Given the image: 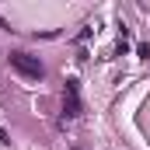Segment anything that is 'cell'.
<instances>
[{"mask_svg": "<svg viewBox=\"0 0 150 150\" xmlns=\"http://www.w3.org/2000/svg\"><path fill=\"white\" fill-rule=\"evenodd\" d=\"M74 150H80V147H74Z\"/></svg>", "mask_w": 150, "mask_h": 150, "instance_id": "277c9868", "label": "cell"}, {"mask_svg": "<svg viewBox=\"0 0 150 150\" xmlns=\"http://www.w3.org/2000/svg\"><path fill=\"white\" fill-rule=\"evenodd\" d=\"M11 67L21 77H28V80H42V77H45L42 63H38L35 56H28V52H11Z\"/></svg>", "mask_w": 150, "mask_h": 150, "instance_id": "6da1fadb", "label": "cell"}, {"mask_svg": "<svg viewBox=\"0 0 150 150\" xmlns=\"http://www.w3.org/2000/svg\"><path fill=\"white\" fill-rule=\"evenodd\" d=\"M0 143H11V136H7V129L0 126Z\"/></svg>", "mask_w": 150, "mask_h": 150, "instance_id": "3957f363", "label": "cell"}, {"mask_svg": "<svg viewBox=\"0 0 150 150\" xmlns=\"http://www.w3.org/2000/svg\"><path fill=\"white\" fill-rule=\"evenodd\" d=\"M63 112L70 115V119L80 115V94H77V84H74V80H67V91H63Z\"/></svg>", "mask_w": 150, "mask_h": 150, "instance_id": "7a4b0ae2", "label": "cell"}]
</instances>
